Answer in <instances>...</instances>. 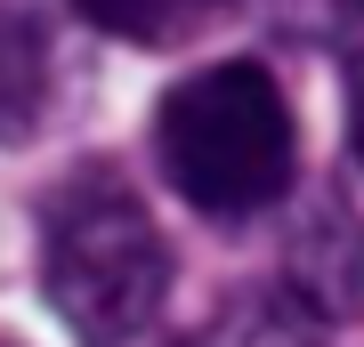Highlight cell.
<instances>
[{"label": "cell", "instance_id": "obj_3", "mask_svg": "<svg viewBox=\"0 0 364 347\" xmlns=\"http://www.w3.org/2000/svg\"><path fill=\"white\" fill-rule=\"evenodd\" d=\"M284 299L316 331L364 315V219L324 178L299 194V219H291V243H284Z\"/></svg>", "mask_w": 364, "mask_h": 347}, {"label": "cell", "instance_id": "obj_6", "mask_svg": "<svg viewBox=\"0 0 364 347\" xmlns=\"http://www.w3.org/2000/svg\"><path fill=\"white\" fill-rule=\"evenodd\" d=\"M81 25H97L105 40H138V49H178V40L210 33L227 16V0H73Z\"/></svg>", "mask_w": 364, "mask_h": 347}, {"label": "cell", "instance_id": "obj_5", "mask_svg": "<svg viewBox=\"0 0 364 347\" xmlns=\"http://www.w3.org/2000/svg\"><path fill=\"white\" fill-rule=\"evenodd\" d=\"M178 347H324V331H316L284 291H235V299H219V315H203Z\"/></svg>", "mask_w": 364, "mask_h": 347}, {"label": "cell", "instance_id": "obj_4", "mask_svg": "<svg viewBox=\"0 0 364 347\" xmlns=\"http://www.w3.org/2000/svg\"><path fill=\"white\" fill-rule=\"evenodd\" d=\"M49 105V25L25 0H0V145H25Z\"/></svg>", "mask_w": 364, "mask_h": 347}, {"label": "cell", "instance_id": "obj_8", "mask_svg": "<svg viewBox=\"0 0 364 347\" xmlns=\"http://www.w3.org/2000/svg\"><path fill=\"white\" fill-rule=\"evenodd\" d=\"M340 89H348V145H356V162H364V49H348Z\"/></svg>", "mask_w": 364, "mask_h": 347}, {"label": "cell", "instance_id": "obj_1", "mask_svg": "<svg viewBox=\"0 0 364 347\" xmlns=\"http://www.w3.org/2000/svg\"><path fill=\"white\" fill-rule=\"evenodd\" d=\"M41 299L81 347H130L170 299V243L114 162H81L41 202Z\"/></svg>", "mask_w": 364, "mask_h": 347}, {"label": "cell", "instance_id": "obj_2", "mask_svg": "<svg viewBox=\"0 0 364 347\" xmlns=\"http://www.w3.org/2000/svg\"><path fill=\"white\" fill-rule=\"evenodd\" d=\"M154 162L203 219H251L299 178V129L267 65L227 57L154 105Z\"/></svg>", "mask_w": 364, "mask_h": 347}, {"label": "cell", "instance_id": "obj_7", "mask_svg": "<svg viewBox=\"0 0 364 347\" xmlns=\"http://www.w3.org/2000/svg\"><path fill=\"white\" fill-rule=\"evenodd\" d=\"M291 40H348L364 25V0H259Z\"/></svg>", "mask_w": 364, "mask_h": 347}]
</instances>
